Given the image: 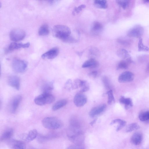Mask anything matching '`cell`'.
I'll return each mask as SVG.
<instances>
[{"mask_svg": "<svg viewBox=\"0 0 149 149\" xmlns=\"http://www.w3.org/2000/svg\"><path fill=\"white\" fill-rule=\"evenodd\" d=\"M89 85L87 83L83 87H82L81 88L80 92L82 93L86 92L89 90Z\"/></svg>", "mask_w": 149, "mask_h": 149, "instance_id": "74e56055", "label": "cell"}, {"mask_svg": "<svg viewBox=\"0 0 149 149\" xmlns=\"http://www.w3.org/2000/svg\"><path fill=\"white\" fill-rule=\"evenodd\" d=\"M102 81L106 88L109 90H111V85L108 78L107 77L104 76L102 78Z\"/></svg>", "mask_w": 149, "mask_h": 149, "instance_id": "d6a6232c", "label": "cell"}, {"mask_svg": "<svg viewBox=\"0 0 149 149\" xmlns=\"http://www.w3.org/2000/svg\"><path fill=\"white\" fill-rule=\"evenodd\" d=\"M96 119H94L90 123V124L92 125L96 122Z\"/></svg>", "mask_w": 149, "mask_h": 149, "instance_id": "ab89813d", "label": "cell"}, {"mask_svg": "<svg viewBox=\"0 0 149 149\" xmlns=\"http://www.w3.org/2000/svg\"><path fill=\"white\" fill-rule=\"evenodd\" d=\"M97 74V72L96 71H93L88 74V76L91 78H95Z\"/></svg>", "mask_w": 149, "mask_h": 149, "instance_id": "f35d334b", "label": "cell"}, {"mask_svg": "<svg viewBox=\"0 0 149 149\" xmlns=\"http://www.w3.org/2000/svg\"><path fill=\"white\" fill-rule=\"evenodd\" d=\"M106 105L102 104L93 108L89 112V115L92 117L98 115L105 110Z\"/></svg>", "mask_w": 149, "mask_h": 149, "instance_id": "8fae6325", "label": "cell"}, {"mask_svg": "<svg viewBox=\"0 0 149 149\" xmlns=\"http://www.w3.org/2000/svg\"><path fill=\"white\" fill-rule=\"evenodd\" d=\"M138 50L139 51H147L149 50V48L143 44L142 39L141 38H139L138 43Z\"/></svg>", "mask_w": 149, "mask_h": 149, "instance_id": "83f0119b", "label": "cell"}, {"mask_svg": "<svg viewBox=\"0 0 149 149\" xmlns=\"http://www.w3.org/2000/svg\"><path fill=\"white\" fill-rule=\"evenodd\" d=\"M55 100V97L50 93H42L35 98L34 101L37 105L42 106L51 103Z\"/></svg>", "mask_w": 149, "mask_h": 149, "instance_id": "3957f363", "label": "cell"}, {"mask_svg": "<svg viewBox=\"0 0 149 149\" xmlns=\"http://www.w3.org/2000/svg\"><path fill=\"white\" fill-rule=\"evenodd\" d=\"M13 134V130L12 128H8L4 131L1 137V141H4L10 139Z\"/></svg>", "mask_w": 149, "mask_h": 149, "instance_id": "2e32d148", "label": "cell"}, {"mask_svg": "<svg viewBox=\"0 0 149 149\" xmlns=\"http://www.w3.org/2000/svg\"><path fill=\"white\" fill-rule=\"evenodd\" d=\"M29 46L30 43L29 42L23 44L15 42L11 43L9 45L8 49L9 50L11 51L21 48H27Z\"/></svg>", "mask_w": 149, "mask_h": 149, "instance_id": "9a60e30c", "label": "cell"}, {"mask_svg": "<svg viewBox=\"0 0 149 149\" xmlns=\"http://www.w3.org/2000/svg\"><path fill=\"white\" fill-rule=\"evenodd\" d=\"M42 124L44 127L49 130H56L62 126L61 120L54 117H47L44 118Z\"/></svg>", "mask_w": 149, "mask_h": 149, "instance_id": "7a4b0ae2", "label": "cell"}, {"mask_svg": "<svg viewBox=\"0 0 149 149\" xmlns=\"http://www.w3.org/2000/svg\"><path fill=\"white\" fill-rule=\"evenodd\" d=\"M22 97L20 95H17L13 98L10 103V110L11 113H14L17 110L22 100Z\"/></svg>", "mask_w": 149, "mask_h": 149, "instance_id": "30bf717a", "label": "cell"}, {"mask_svg": "<svg viewBox=\"0 0 149 149\" xmlns=\"http://www.w3.org/2000/svg\"><path fill=\"white\" fill-rule=\"evenodd\" d=\"M85 7L86 5L85 4H81L78 7L75 8L73 12V14L75 15L78 14Z\"/></svg>", "mask_w": 149, "mask_h": 149, "instance_id": "836d02e7", "label": "cell"}, {"mask_svg": "<svg viewBox=\"0 0 149 149\" xmlns=\"http://www.w3.org/2000/svg\"><path fill=\"white\" fill-rule=\"evenodd\" d=\"M73 102L76 106L81 107L86 103L87 98L84 95L80 92L75 95L74 98Z\"/></svg>", "mask_w": 149, "mask_h": 149, "instance_id": "52a82bcc", "label": "cell"}, {"mask_svg": "<svg viewBox=\"0 0 149 149\" xmlns=\"http://www.w3.org/2000/svg\"><path fill=\"white\" fill-rule=\"evenodd\" d=\"M12 65L15 72L20 73L25 71L27 67V63L24 60L15 58L12 61Z\"/></svg>", "mask_w": 149, "mask_h": 149, "instance_id": "277c9868", "label": "cell"}, {"mask_svg": "<svg viewBox=\"0 0 149 149\" xmlns=\"http://www.w3.org/2000/svg\"><path fill=\"white\" fill-rule=\"evenodd\" d=\"M49 32L48 25L47 24H44L42 25L39 28L38 33L40 36H44L48 34Z\"/></svg>", "mask_w": 149, "mask_h": 149, "instance_id": "d4e9b609", "label": "cell"}, {"mask_svg": "<svg viewBox=\"0 0 149 149\" xmlns=\"http://www.w3.org/2000/svg\"><path fill=\"white\" fill-rule=\"evenodd\" d=\"M134 75L132 72L127 71L123 72L119 76L118 81L120 83H126L132 81Z\"/></svg>", "mask_w": 149, "mask_h": 149, "instance_id": "ba28073f", "label": "cell"}, {"mask_svg": "<svg viewBox=\"0 0 149 149\" xmlns=\"http://www.w3.org/2000/svg\"><path fill=\"white\" fill-rule=\"evenodd\" d=\"M98 65L97 61L93 58H91L85 61L82 64V67L83 68H95Z\"/></svg>", "mask_w": 149, "mask_h": 149, "instance_id": "e0dca14e", "label": "cell"}, {"mask_svg": "<svg viewBox=\"0 0 149 149\" xmlns=\"http://www.w3.org/2000/svg\"><path fill=\"white\" fill-rule=\"evenodd\" d=\"M37 131L36 129L30 130L25 137V140L27 141H33L37 137Z\"/></svg>", "mask_w": 149, "mask_h": 149, "instance_id": "603a6c76", "label": "cell"}, {"mask_svg": "<svg viewBox=\"0 0 149 149\" xmlns=\"http://www.w3.org/2000/svg\"><path fill=\"white\" fill-rule=\"evenodd\" d=\"M142 135L139 132H136L134 133L131 138V141L134 145L140 144L142 141Z\"/></svg>", "mask_w": 149, "mask_h": 149, "instance_id": "4fadbf2b", "label": "cell"}, {"mask_svg": "<svg viewBox=\"0 0 149 149\" xmlns=\"http://www.w3.org/2000/svg\"><path fill=\"white\" fill-rule=\"evenodd\" d=\"M103 28V25L101 23L98 22H95L92 24L91 32L93 34L98 35L102 32Z\"/></svg>", "mask_w": 149, "mask_h": 149, "instance_id": "5bb4252c", "label": "cell"}, {"mask_svg": "<svg viewBox=\"0 0 149 149\" xmlns=\"http://www.w3.org/2000/svg\"><path fill=\"white\" fill-rule=\"evenodd\" d=\"M53 83L52 82H47L44 84L42 87V93H50L53 89Z\"/></svg>", "mask_w": 149, "mask_h": 149, "instance_id": "cb8c5ba5", "label": "cell"}, {"mask_svg": "<svg viewBox=\"0 0 149 149\" xmlns=\"http://www.w3.org/2000/svg\"><path fill=\"white\" fill-rule=\"evenodd\" d=\"M67 102L65 99H61L56 102L53 106L52 109L53 111H55L65 105Z\"/></svg>", "mask_w": 149, "mask_h": 149, "instance_id": "ffe728a7", "label": "cell"}, {"mask_svg": "<svg viewBox=\"0 0 149 149\" xmlns=\"http://www.w3.org/2000/svg\"><path fill=\"white\" fill-rule=\"evenodd\" d=\"M131 58L123 60L118 63L117 68L118 69H124L127 68L129 64L131 62Z\"/></svg>", "mask_w": 149, "mask_h": 149, "instance_id": "44dd1931", "label": "cell"}, {"mask_svg": "<svg viewBox=\"0 0 149 149\" xmlns=\"http://www.w3.org/2000/svg\"><path fill=\"white\" fill-rule=\"evenodd\" d=\"M90 53L91 55L93 56H97L99 54V51L96 48H92L90 50Z\"/></svg>", "mask_w": 149, "mask_h": 149, "instance_id": "8d00e7d4", "label": "cell"}, {"mask_svg": "<svg viewBox=\"0 0 149 149\" xmlns=\"http://www.w3.org/2000/svg\"><path fill=\"white\" fill-rule=\"evenodd\" d=\"M94 3L96 7L100 8L105 9L108 6L107 1L105 0H95Z\"/></svg>", "mask_w": 149, "mask_h": 149, "instance_id": "4316f807", "label": "cell"}, {"mask_svg": "<svg viewBox=\"0 0 149 149\" xmlns=\"http://www.w3.org/2000/svg\"><path fill=\"white\" fill-rule=\"evenodd\" d=\"M72 83L70 79H68L66 82L65 85V88L68 90L72 89Z\"/></svg>", "mask_w": 149, "mask_h": 149, "instance_id": "d590c367", "label": "cell"}, {"mask_svg": "<svg viewBox=\"0 0 149 149\" xmlns=\"http://www.w3.org/2000/svg\"><path fill=\"white\" fill-rule=\"evenodd\" d=\"M117 3L123 9H125L129 6L130 1L128 0H118L116 1Z\"/></svg>", "mask_w": 149, "mask_h": 149, "instance_id": "4dcf8cb0", "label": "cell"}, {"mask_svg": "<svg viewBox=\"0 0 149 149\" xmlns=\"http://www.w3.org/2000/svg\"><path fill=\"white\" fill-rule=\"evenodd\" d=\"M140 128L139 125L136 123H133L129 124L126 129V132H131L137 130Z\"/></svg>", "mask_w": 149, "mask_h": 149, "instance_id": "f1b7e54d", "label": "cell"}, {"mask_svg": "<svg viewBox=\"0 0 149 149\" xmlns=\"http://www.w3.org/2000/svg\"><path fill=\"white\" fill-rule=\"evenodd\" d=\"M120 103L125 105V108L127 109L132 107L133 102L132 99L130 98H125L121 97L119 99Z\"/></svg>", "mask_w": 149, "mask_h": 149, "instance_id": "ac0fdd59", "label": "cell"}, {"mask_svg": "<svg viewBox=\"0 0 149 149\" xmlns=\"http://www.w3.org/2000/svg\"><path fill=\"white\" fill-rule=\"evenodd\" d=\"M144 29L141 26L137 25L131 28L127 33V36L130 37L139 38L143 35Z\"/></svg>", "mask_w": 149, "mask_h": 149, "instance_id": "8992f818", "label": "cell"}, {"mask_svg": "<svg viewBox=\"0 0 149 149\" xmlns=\"http://www.w3.org/2000/svg\"><path fill=\"white\" fill-rule=\"evenodd\" d=\"M118 123V125L116 128V130L118 131L123 128L126 125V122L123 120L120 119H116L112 120L111 124Z\"/></svg>", "mask_w": 149, "mask_h": 149, "instance_id": "7402d4cb", "label": "cell"}, {"mask_svg": "<svg viewBox=\"0 0 149 149\" xmlns=\"http://www.w3.org/2000/svg\"><path fill=\"white\" fill-rule=\"evenodd\" d=\"M12 148L13 149H26L25 144L23 142L18 141H13Z\"/></svg>", "mask_w": 149, "mask_h": 149, "instance_id": "484cf974", "label": "cell"}, {"mask_svg": "<svg viewBox=\"0 0 149 149\" xmlns=\"http://www.w3.org/2000/svg\"><path fill=\"white\" fill-rule=\"evenodd\" d=\"M26 33L23 30L19 28L12 29L10 33V37L11 40L17 42L23 40L25 37Z\"/></svg>", "mask_w": 149, "mask_h": 149, "instance_id": "5b68a950", "label": "cell"}, {"mask_svg": "<svg viewBox=\"0 0 149 149\" xmlns=\"http://www.w3.org/2000/svg\"><path fill=\"white\" fill-rule=\"evenodd\" d=\"M107 94L108 96L107 103L109 104H111L115 102V99L112 90L108 91Z\"/></svg>", "mask_w": 149, "mask_h": 149, "instance_id": "1f68e13d", "label": "cell"}, {"mask_svg": "<svg viewBox=\"0 0 149 149\" xmlns=\"http://www.w3.org/2000/svg\"><path fill=\"white\" fill-rule=\"evenodd\" d=\"M8 82L10 86L17 90L20 88V79L19 77L15 75L10 76L8 79Z\"/></svg>", "mask_w": 149, "mask_h": 149, "instance_id": "7c38bea8", "label": "cell"}, {"mask_svg": "<svg viewBox=\"0 0 149 149\" xmlns=\"http://www.w3.org/2000/svg\"><path fill=\"white\" fill-rule=\"evenodd\" d=\"M71 33L70 29L68 26L63 25H57L53 27L52 33L53 36L63 40L70 36Z\"/></svg>", "mask_w": 149, "mask_h": 149, "instance_id": "6da1fadb", "label": "cell"}, {"mask_svg": "<svg viewBox=\"0 0 149 149\" xmlns=\"http://www.w3.org/2000/svg\"><path fill=\"white\" fill-rule=\"evenodd\" d=\"M59 53V49L57 47H54L43 54L41 57L43 59H52L55 58Z\"/></svg>", "mask_w": 149, "mask_h": 149, "instance_id": "9c48e42d", "label": "cell"}, {"mask_svg": "<svg viewBox=\"0 0 149 149\" xmlns=\"http://www.w3.org/2000/svg\"><path fill=\"white\" fill-rule=\"evenodd\" d=\"M139 119L142 121H145L149 120V111L142 112L139 115Z\"/></svg>", "mask_w": 149, "mask_h": 149, "instance_id": "f546056e", "label": "cell"}, {"mask_svg": "<svg viewBox=\"0 0 149 149\" xmlns=\"http://www.w3.org/2000/svg\"><path fill=\"white\" fill-rule=\"evenodd\" d=\"M66 149H84V147L82 144H74L69 146Z\"/></svg>", "mask_w": 149, "mask_h": 149, "instance_id": "e575fe53", "label": "cell"}, {"mask_svg": "<svg viewBox=\"0 0 149 149\" xmlns=\"http://www.w3.org/2000/svg\"><path fill=\"white\" fill-rule=\"evenodd\" d=\"M117 55L120 58L124 59L131 58L128 52L124 49H120L117 52Z\"/></svg>", "mask_w": 149, "mask_h": 149, "instance_id": "d6986e66", "label": "cell"}]
</instances>
